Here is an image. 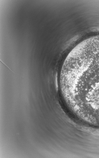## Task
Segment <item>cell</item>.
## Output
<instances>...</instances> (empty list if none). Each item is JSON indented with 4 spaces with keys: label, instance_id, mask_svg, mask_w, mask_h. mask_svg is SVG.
I'll list each match as a JSON object with an SVG mask.
<instances>
[{
    "label": "cell",
    "instance_id": "1",
    "mask_svg": "<svg viewBox=\"0 0 99 158\" xmlns=\"http://www.w3.org/2000/svg\"><path fill=\"white\" fill-rule=\"evenodd\" d=\"M72 95L79 102L99 110V52L78 58L68 76Z\"/></svg>",
    "mask_w": 99,
    "mask_h": 158
}]
</instances>
